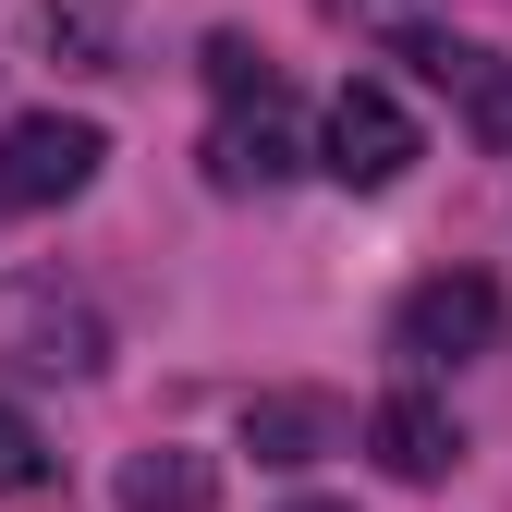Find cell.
<instances>
[{
  "label": "cell",
  "instance_id": "obj_1",
  "mask_svg": "<svg viewBox=\"0 0 512 512\" xmlns=\"http://www.w3.org/2000/svg\"><path fill=\"white\" fill-rule=\"evenodd\" d=\"M0 366H25V378H98L110 366L98 293L61 281V269H0Z\"/></svg>",
  "mask_w": 512,
  "mask_h": 512
},
{
  "label": "cell",
  "instance_id": "obj_2",
  "mask_svg": "<svg viewBox=\"0 0 512 512\" xmlns=\"http://www.w3.org/2000/svg\"><path fill=\"white\" fill-rule=\"evenodd\" d=\"M391 354L403 366H476V354H500V281L488 269H427L391 305Z\"/></svg>",
  "mask_w": 512,
  "mask_h": 512
},
{
  "label": "cell",
  "instance_id": "obj_3",
  "mask_svg": "<svg viewBox=\"0 0 512 512\" xmlns=\"http://www.w3.org/2000/svg\"><path fill=\"white\" fill-rule=\"evenodd\" d=\"M98 122H74V110H25V122H0V208H74L86 183H98Z\"/></svg>",
  "mask_w": 512,
  "mask_h": 512
},
{
  "label": "cell",
  "instance_id": "obj_4",
  "mask_svg": "<svg viewBox=\"0 0 512 512\" xmlns=\"http://www.w3.org/2000/svg\"><path fill=\"white\" fill-rule=\"evenodd\" d=\"M317 171L354 183V196H378V183H403L415 171V110L391 86H342L330 122H317Z\"/></svg>",
  "mask_w": 512,
  "mask_h": 512
},
{
  "label": "cell",
  "instance_id": "obj_5",
  "mask_svg": "<svg viewBox=\"0 0 512 512\" xmlns=\"http://www.w3.org/2000/svg\"><path fill=\"white\" fill-rule=\"evenodd\" d=\"M293 171H305V135L281 122V98L220 110V135H208V183L220 196H269V183H293Z\"/></svg>",
  "mask_w": 512,
  "mask_h": 512
},
{
  "label": "cell",
  "instance_id": "obj_6",
  "mask_svg": "<svg viewBox=\"0 0 512 512\" xmlns=\"http://www.w3.org/2000/svg\"><path fill=\"white\" fill-rule=\"evenodd\" d=\"M366 452H378V464H391L403 488H439V476H452V464H464V427H452V415H439L427 391H391V403H366Z\"/></svg>",
  "mask_w": 512,
  "mask_h": 512
},
{
  "label": "cell",
  "instance_id": "obj_7",
  "mask_svg": "<svg viewBox=\"0 0 512 512\" xmlns=\"http://www.w3.org/2000/svg\"><path fill=\"white\" fill-rule=\"evenodd\" d=\"M110 500L122 512H220V464L208 452H122V476H110Z\"/></svg>",
  "mask_w": 512,
  "mask_h": 512
},
{
  "label": "cell",
  "instance_id": "obj_8",
  "mask_svg": "<svg viewBox=\"0 0 512 512\" xmlns=\"http://www.w3.org/2000/svg\"><path fill=\"white\" fill-rule=\"evenodd\" d=\"M330 439H342V415L317 403V391H256V403H244V452H256V464H317Z\"/></svg>",
  "mask_w": 512,
  "mask_h": 512
},
{
  "label": "cell",
  "instance_id": "obj_9",
  "mask_svg": "<svg viewBox=\"0 0 512 512\" xmlns=\"http://www.w3.org/2000/svg\"><path fill=\"white\" fill-rule=\"evenodd\" d=\"M37 488H49V439H37V415L0 403V500H37Z\"/></svg>",
  "mask_w": 512,
  "mask_h": 512
},
{
  "label": "cell",
  "instance_id": "obj_10",
  "mask_svg": "<svg viewBox=\"0 0 512 512\" xmlns=\"http://www.w3.org/2000/svg\"><path fill=\"white\" fill-rule=\"evenodd\" d=\"M208 86L244 110V98H269V49H244V37H208Z\"/></svg>",
  "mask_w": 512,
  "mask_h": 512
},
{
  "label": "cell",
  "instance_id": "obj_11",
  "mask_svg": "<svg viewBox=\"0 0 512 512\" xmlns=\"http://www.w3.org/2000/svg\"><path fill=\"white\" fill-rule=\"evenodd\" d=\"M464 110H476V135H488V147H512V61H476Z\"/></svg>",
  "mask_w": 512,
  "mask_h": 512
},
{
  "label": "cell",
  "instance_id": "obj_12",
  "mask_svg": "<svg viewBox=\"0 0 512 512\" xmlns=\"http://www.w3.org/2000/svg\"><path fill=\"white\" fill-rule=\"evenodd\" d=\"M403 61H415L427 86H452V98L476 86V49H464V37H403Z\"/></svg>",
  "mask_w": 512,
  "mask_h": 512
},
{
  "label": "cell",
  "instance_id": "obj_13",
  "mask_svg": "<svg viewBox=\"0 0 512 512\" xmlns=\"http://www.w3.org/2000/svg\"><path fill=\"white\" fill-rule=\"evenodd\" d=\"M37 49L49 61H98V25L74 13V0H49V13H37Z\"/></svg>",
  "mask_w": 512,
  "mask_h": 512
},
{
  "label": "cell",
  "instance_id": "obj_14",
  "mask_svg": "<svg viewBox=\"0 0 512 512\" xmlns=\"http://www.w3.org/2000/svg\"><path fill=\"white\" fill-rule=\"evenodd\" d=\"M293 512H342V500H293Z\"/></svg>",
  "mask_w": 512,
  "mask_h": 512
},
{
  "label": "cell",
  "instance_id": "obj_15",
  "mask_svg": "<svg viewBox=\"0 0 512 512\" xmlns=\"http://www.w3.org/2000/svg\"><path fill=\"white\" fill-rule=\"evenodd\" d=\"M330 13H366V0H330Z\"/></svg>",
  "mask_w": 512,
  "mask_h": 512
}]
</instances>
